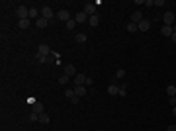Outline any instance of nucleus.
I'll return each instance as SVG.
<instances>
[{"label":"nucleus","mask_w":176,"mask_h":131,"mask_svg":"<svg viewBox=\"0 0 176 131\" xmlns=\"http://www.w3.org/2000/svg\"><path fill=\"white\" fill-rule=\"evenodd\" d=\"M162 22H164V26H174L176 23V16H174V12H164V16H162Z\"/></svg>","instance_id":"f257e3e1"},{"label":"nucleus","mask_w":176,"mask_h":131,"mask_svg":"<svg viewBox=\"0 0 176 131\" xmlns=\"http://www.w3.org/2000/svg\"><path fill=\"white\" fill-rule=\"evenodd\" d=\"M84 14L90 18V16H96V4H92V2H88V4H84Z\"/></svg>","instance_id":"f03ea898"},{"label":"nucleus","mask_w":176,"mask_h":131,"mask_svg":"<svg viewBox=\"0 0 176 131\" xmlns=\"http://www.w3.org/2000/svg\"><path fill=\"white\" fill-rule=\"evenodd\" d=\"M37 53H39V55H43V57H49V53H51V47L47 45V43H41V45L37 47Z\"/></svg>","instance_id":"7ed1b4c3"},{"label":"nucleus","mask_w":176,"mask_h":131,"mask_svg":"<svg viewBox=\"0 0 176 131\" xmlns=\"http://www.w3.org/2000/svg\"><path fill=\"white\" fill-rule=\"evenodd\" d=\"M41 16L45 20H49V22H51V18H53V10H51V6H43L41 8Z\"/></svg>","instance_id":"20e7f679"},{"label":"nucleus","mask_w":176,"mask_h":131,"mask_svg":"<svg viewBox=\"0 0 176 131\" xmlns=\"http://www.w3.org/2000/svg\"><path fill=\"white\" fill-rule=\"evenodd\" d=\"M57 18L63 20V22H69L70 20V12L69 10H59V12H57Z\"/></svg>","instance_id":"39448f33"},{"label":"nucleus","mask_w":176,"mask_h":131,"mask_svg":"<svg viewBox=\"0 0 176 131\" xmlns=\"http://www.w3.org/2000/svg\"><path fill=\"white\" fill-rule=\"evenodd\" d=\"M18 18L20 20H23V18H28V14H29V8H26V6H18Z\"/></svg>","instance_id":"423d86ee"},{"label":"nucleus","mask_w":176,"mask_h":131,"mask_svg":"<svg viewBox=\"0 0 176 131\" xmlns=\"http://www.w3.org/2000/svg\"><path fill=\"white\" fill-rule=\"evenodd\" d=\"M65 75H67V76H73V78H74V76L78 75V72H76V67H74V65H67V67H65Z\"/></svg>","instance_id":"0eeeda50"},{"label":"nucleus","mask_w":176,"mask_h":131,"mask_svg":"<svg viewBox=\"0 0 176 131\" xmlns=\"http://www.w3.org/2000/svg\"><path fill=\"white\" fill-rule=\"evenodd\" d=\"M73 88H74V94H76L78 98H84V96H86V86H76L74 84Z\"/></svg>","instance_id":"6e6552de"},{"label":"nucleus","mask_w":176,"mask_h":131,"mask_svg":"<svg viewBox=\"0 0 176 131\" xmlns=\"http://www.w3.org/2000/svg\"><path fill=\"white\" fill-rule=\"evenodd\" d=\"M129 22H133V23H139V22H143V14H141L139 10H135L133 14H131V20Z\"/></svg>","instance_id":"1a4fd4ad"},{"label":"nucleus","mask_w":176,"mask_h":131,"mask_svg":"<svg viewBox=\"0 0 176 131\" xmlns=\"http://www.w3.org/2000/svg\"><path fill=\"white\" fill-rule=\"evenodd\" d=\"M35 26H37L39 29H43V28H47V26H49V20H45L43 16H39V18L35 20Z\"/></svg>","instance_id":"9d476101"},{"label":"nucleus","mask_w":176,"mask_h":131,"mask_svg":"<svg viewBox=\"0 0 176 131\" xmlns=\"http://www.w3.org/2000/svg\"><path fill=\"white\" fill-rule=\"evenodd\" d=\"M86 78H88V76H84V75H80V72H78V75L74 76V84H76V86H84V84H86Z\"/></svg>","instance_id":"9b49d317"},{"label":"nucleus","mask_w":176,"mask_h":131,"mask_svg":"<svg viewBox=\"0 0 176 131\" xmlns=\"http://www.w3.org/2000/svg\"><path fill=\"white\" fill-rule=\"evenodd\" d=\"M108 94H110V96H120V86L110 84V86H108Z\"/></svg>","instance_id":"f8f14e48"},{"label":"nucleus","mask_w":176,"mask_h":131,"mask_svg":"<svg viewBox=\"0 0 176 131\" xmlns=\"http://www.w3.org/2000/svg\"><path fill=\"white\" fill-rule=\"evenodd\" d=\"M137 28H139V31H147V29L151 28V22H149V20H143V22L137 23Z\"/></svg>","instance_id":"ddd939ff"},{"label":"nucleus","mask_w":176,"mask_h":131,"mask_svg":"<svg viewBox=\"0 0 176 131\" xmlns=\"http://www.w3.org/2000/svg\"><path fill=\"white\" fill-rule=\"evenodd\" d=\"M29 23H32V20H29V18H23V20H20V22H18V28L20 29H28Z\"/></svg>","instance_id":"4468645a"},{"label":"nucleus","mask_w":176,"mask_h":131,"mask_svg":"<svg viewBox=\"0 0 176 131\" xmlns=\"http://www.w3.org/2000/svg\"><path fill=\"white\" fill-rule=\"evenodd\" d=\"M161 33L164 35V37H172V33H174V31H172V28H170V26H162Z\"/></svg>","instance_id":"2eb2a0df"},{"label":"nucleus","mask_w":176,"mask_h":131,"mask_svg":"<svg viewBox=\"0 0 176 131\" xmlns=\"http://www.w3.org/2000/svg\"><path fill=\"white\" fill-rule=\"evenodd\" d=\"M74 20H76V23H82V22H88V16L84 12H78V14L74 16Z\"/></svg>","instance_id":"dca6fc26"},{"label":"nucleus","mask_w":176,"mask_h":131,"mask_svg":"<svg viewBox=\"0 0 176 131\" xmlns=\"http://www.w3.org/2000/svg\"><path fill=\"white\" fill-rule=\"evenodd\" d=\"M33 113H37V116H41V113H43V104L41 102L33 104Z\"/></svg>","instance_id":"f3484780"},{"label":"nucleus","mask_w":176,"mask_h":131,"mask_svg":"<svg viewBox=\"0 0 176 131\" xmlns=\"http://www.w3.org/2000/svg\"><path fill=\"white\" fill-rule=\"evenodd\" d=\"M28 18H29V20H37V18H39V10H37V8H29Z\"/></svg>","instance_id":"a211bd4d"},{"label":"nucleus","mask_w":176,"mask_h":131,"mask_svg":"<svg viewBox=\"0 0 176 131\" xmlns=\"http://www.w3.org/2000/svg\"><path fill=\"white\" fill-rule=\"evenodd\" d=\"M88 23H90L92 28H96L98 23H100V18H98V14H96V16H90V18H88Z\"/></svg>","instance_id":"6ab92c4d"},{"label":"nucleus","mask_w":176,"mask_h":131,"mask_svg":"<svg viewBox=\"0 0 176 131\" xmlns=\"http://www.w3.org/2000/svg\"><path fill=\"white\" fill-rule=\"evenodd\" d=\"M74 41L76 43H84L86 41V33H76V35H74Z\"/></svg>","instance_id":"aec40b11"},{"label":"nucleus","mask_w":176,"mask_h":131,"mask_svg":"<svg viewBox=\"0 0 176 131\" xmlns=\"http://www.w3.org/2000/svg\"><path fill=\"white\" fill-rule=\"evenodd\" d=\"M166 94H168V98H170V96H176V86L174 84H168L166 86Z\"/></svg>","instance_id":"412c9836"},{"label":"nucleus","mask_w":176,"mask_h":131,"mask_svg":"<svg viewBox=\"0 0 176 131\" xmlns=\"http://www.w3.org/2000/svg\"><path fill=\"white\" fill-rule=\"evenodd\" d=\"M127 31H129V33H135V31H139V28H137V23L129 22V23H127Z\"/></svg>","instance_id":"4be33fe9"},{"label":"nucleus","mask_w":176,"mask_h":131,"mask_svg":"<svg viewBox=\"0 0 176 131\" xmlns=\"http://www.w3.org/2000/svg\"><path fill=\"white\" fill-rule=\"evenodd\" d=\"M35 59L39 63H49V61H51V57H43V55H39V53H35Z\"/></svg>","instance_id":"5701e85b"},{"label":"nucleus","mask_w":176,"mask_h":131,"mask_svg":"<svg viewBox=\"0 0 176 131\" xmlns=\"http://www.w3.org/2000/svg\"><path fill=\"white\" fill-rule=\"evenodd\" d=\"M51 121V117L47 116V113H41V116H39V123H43V125H45V123H49Z\"/></svg>","instance_id":"b1692460"},{"label":"nucleus","mask_w":176,"mask_h":131,"mask_svg":"<svg viewBox=\"0 0 176 131\" xmlns=\"http://www.w3.org/2000/svg\"><path fill=\"white\" fill-rule=\"evenodd\" d=\"M69 82H70V76H67V75L59 76V84H69Z\"/></svg>","instance_id":"393cba45"},{"label":"nucleus","mask_w":176,"mask_h":131,"mask_svg":"<svg viewBox=\"0 0 176 131\" xmlns=\"http://www.w3.org/2000/svg\"><path fill=\"white\" fill-rule=\"evenodd\" d=\"M65 96H67L69 100L73 98V96H76V94H74V88H67V90H65Z\"/></svg>","instance_id":"a878e982"},{"label":"nucleus","mask_w":176,"mask_h":131,"mask_svg":"<svg viewBox=\"0 0 176 131\" xmlns=\"http://www.w3.org/2000/svg\"><path fill=\"white\" fill-rule=\"evenodd\" d=\"M74 26H76V20H69L67 22V29H74Z\"/></svg>","instance_id":"bb28decb"},{"label":"nucleus","mask_w":176,"mask_h":131,"mask_svg":"<svg viewBox=\"0 0 176 131\" xmlns=\"http://www.w3.org/2000/svg\"><path fill=\"white\" fill-rule=\"evenodd\" d=\"M125 94H127V86L121 84V86H120V96H125Z\"/></svg>","instance_id":"cd10ccee"},{"label":"nucleus","mask_w":176,"mask_h":131,"mask_svg":"<svg viewBox=\"0 0 176 131\" xmlns=\"http://www.w3.org/2000/svg\"><path fill=\"white\" fill-rule=\"evenodd\" d=\"M116 76H117V78H123V76H125V70H123V69H117Z\"/></svg>","instance_id":"c85d7f7f"},{"label":"nucleus","mask_w":176,"mask_h":131,"mask_svg":"<svg viewBox=\"0 0 176 131\" xmlns=\"http://www.w3.org/2000/svg\"><path fill=\"white\" fill-rule=\"evenodd\" d=\"M29 121H39V116L37 113H29Z\"/></svg>","instance_id":"c756f323"},{"label":"nucleus","mask_w":176,"mask_h":131,"mask_svg":"<svg viewBox=\"0 0 176 131\" xmlns=\"http://www.w3.org/2000/svg\"><path fill=\"white\" fill-rule=\"evenodd\" d=\"M80 100H82V98H78V96H73V98H70V100H69V102H70V104H78V102H80Z\"/></svg>","instance_id":"7c9ffc66"},{"label":"nucleus","mask_w":176,"mask_h":131,"mask_svg":"<svg viewBox=\"0 0 176 131\" xmlns=\"http://www.w3.org/2000/svg\"><path fill=\"white\" fill-rule=\"evenodd\" d=\"M168 104L174 108V106H176V96H170V98H168Z\"/></svg>","instance_id":"2f4dec72"},{"label":"nucleus","mask_w":176,"mask_h":131,"mask_svg":"<svg viewBox=\"0 0 176 131\" xmlns=\"http://www.w3.org/2000/svg\"><path fill=\"white\" fill-rule=\"evenodd\" d=\"M145 6H147V8H153V6H155V0H145Z\"/></svg>","instance_id":"473e14b6"},{"label":"nucleus","mask_w":176,"mask_h":131,"mask_svg":"<svg viewBox=\"0 0 176 131\" xmlns=\"http://www.w3.org/2000/svg\"><path fill=\"white\" fill-rule=\"evenodd\" d=\"M90 84H94V78H92V76H88V78H86V84H84V86H90Z\"/></svg>","instance_id":"72a5a7b5"},{"label":"nucleus","mask_w":176,"mask_h":131,"mask_svg":"<svg viewBox=\"0 0 176 131\" xmlns=\"http://www.w3.org/2000/svg\"><path fill=\"white\" fill-rule=\"evenodd\" d=\"M155 6H164V0H155Z\"/></svg>","instance_id":"f704fd0d"},{"label":"nucleus","mask_w":176,"mask_h":131,"mask_svg":"<svg viewBox=\"0 0 176 131\" xmlns=\"http://www.w3.org/2000/svg\"><path fill=\"white\" fill-rule=\"evenodd\" d=\"M166 131H176V125H168V127H166Z\"/></svg>","instance_id":"c9c22d12"},{"label":"nucleus","mask_w":176,"mask_h":131,"mask_svg":"<svg viewBox=\"0 0 176 131\" xmlns=\"http://www.w3.org/2000/svg\"><path fill=\"white\" fill-rule=\"evenodd\" d=\"M170 39H172V41L176 43V33H172V37H170Z\"/></svg>","instance_id":"e433bc0d"},{"label":"nucleus","mask_w":176,"mask_h":131,"mask_svg":"<svg viewBox=\"0 0 176 131\" xmlns=\"http://www.w3.org/2000/svg\"><path fill=\"white\" fill-rule=\"evenodd\" d=\"M172 116L176 117V106H174V108H172Z\"/></svg>","instance_id":"4c0bfd02"},{"label":"nucleus","mask_w":176,"mask_h":131,"mask_svg":"<svg viewBox=\"0 0 176 131\" xmlns=\"http://www.w3.org/2000/svg\"><path fill=\"white\" fill-rule=\"evenodd\" d=\"M172 31H174V33H176V23H174V26H172Z\"/></svg>","instance_id":"58836bf2"}]
</instances>
